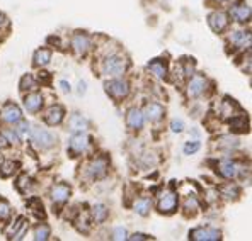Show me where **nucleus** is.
I'll use <instances>...</instances> for the list:
<instances>
[{"label":"nucleus","instance_id":"nucleus-39","mask_svg":"<svg viewBox=\"0 0 252 241\" xmlns=\"http://www.w3.org/2000/svg\"><path fill=\"white\" fill-rule=\"evenodd\" d=\"M113 238L114 240H128V233H126L125 228H116L113 233Z\"/></svg>","mask_w":252,"mask_h":241},{"label":"nucleus","instance_id":"nucleus-44","mask_svg":"<svg viewBox=\"0 0 252 241\" xmlns=\"http://www.w3.org/2000/svg\"><path fill=\"white\" fill-rule=\"evenodd\" d=\"M60 87H62V90H63V92H70V90H72L70 83H68V81H65V80H62V81H60Z\"/></svg>","mask_w":252,"mask_h":241},{"label":"nucleus","instance_id":"nucleus-21","mask_svg":"<svg viewBox=\"0 0 252 241\" xmlns=\"http://www.w3.org/2000/svg\"><path fill=\"white\" fill-rule=\"evenodd\" d=\"M148 70L155 77H158V79H165V75H167V63L162 60H154L152 63H148Z\"/></svg>","mask_w":252,"mask_h":241},{"label":"nucleus","instance_id":"nucleus-43","mask_svg":"<svg viewBox=\"0 0 252 241\" xmlns=\"http://www.w3.org/2000/svg\"><path fill=\"white\" fill-rule=\"evenodd\" d=\"M128 240H131V241H136V240H148V236H147V235H143V233H135V235L128 236Z\"/></svg>","mask_w":252,"mask_h":241},{"label":"nucleus","instance_id":"nucleus-7","mask_svg":"<svg viewBox=\"0 0 252 241\" xmlns=\"http://www.w3.org/2000/svg\"><path fill=\"white\" fill-rule=\"evenodd\" d=\"M0 117H2V121L7 122V124H16V122H19L22 119V112L16 104L9 102L3 106L2 112H0Z\"/></svg>","mask_w":252,"mask_h":241},{"label":"nucleus","instance_id":"nucleus-42","mask_svg":"<svg viewBox=\"0 0 252 241\" xmlns=\"http://www.w3.org/2000/svg\"><path fill=\"white\" fill-rule=\"evenodd\" d=\"M196 207H198V202H196V199L194 197H188V201H186V204H184V209L186 211H194Z\"/></svg>","mask_w":252,"mask_h":241},{"label":"nucleus","instance_id":"nucleus-1","mask_svg":"<svg viewBox=\"0 0 252 241\" xmlns=\"http://www.w3.org/2000/svg\"><path fill=\"white\" fill-rule=\"evenodd\" d=\"M128 68V60L125 56H120V54H113V56H107L104 63H102V72L106 73L107 77H121Z\"/></svg>","mask_w":252,"mask_h":241},{"label":"nucleus","instance_id":"nucleus-20","mask_svg":"<svg viewBox=\"0 0 252 241\" xmlns=\"http://www.w3.org/2000/svg\"><path fill=\"white\" fill-rule=\"evenodd\" d=\"M24 228H26V219L24 217H19L16 222H12V224L7 228V236L14 240H21L22 233H24Z\"/></svg>","mask_w":252,"mask_h":241},{"label":"nucleus","instance_id":"nucleus-30","mask_svg":"<svg viewBox=\"0 0 252 241\" xmlns=\"http://www.w3.org/2000/svg\"><path fill=\"white\" fill-rule=\"evenodd\" d=\"M38 88V83H36V80L32 79L31 75H24L21 80V90L26 92V90H36Z\"/></svg>","mask_w":252,"mask_h":241},{"label":"nucleus","instance_id":"nucleus-3","mask_svg":"<svg viewBox=\"0 0 252 241\" xmlns=\"http://www.w3.org/2000/svg\"><path fill=\"white\" fill-rule=\"evenodd\" d=\"M106 92L113 99H125L126 95L129 94V85L126 80H121L116 77L114 80H111L106 83Z\"/></svg>","mask_w":252,"mask_h":241},{"label":"nucleus","instance_id":"nucleus-41","mask_svg":"<svg viewBox=\"0 0 252 241\" xmlns=\"http://www.w3.org/2000/svg\"><path fill=\"white\" fill-rule=\"evenodd\" d=\"M170 129H172V131L174 133H183V129H184V122L183 121H172V122H170Z\"/></svg>","mask_w":252,"mask_h":241},{"label":"nucleus","instance_id":"nucleus-15","mask_svg":"<svg viewBox=\"0 0 252 241\" xmlns=\"http://www.w3.org/2000/svg\"><path fill=\"white\" fill-rule=\"evenodd\" d=\"M208 22L215 32H223L228 26V16L225 12H213L208 17Z\"/></svg>","mask_w":252,"mask_h":241},{"label":"nucleus","instance_id":"nucleus-38","mask_svg":"<svg viewBox=\"0 0 252 241\" xmlns=\"http://www.w3.org/2000/svg\"><path fill=\"white\" fill-rule=\"evenodd\" d=\"M199 146H201V144H199L198 141H192V143H186V144H184V153H186V155L196 153V151L199 150Z\"/></svg>","mask_w":252,"mask_h":241},{"label":"nucleus","instance_id":"nucleus-23","mask_svg":"<svg viewBox=\"0 0 252 241\" xmlns=\"http://www.w3.org/2000/svg\"><path fill=\"white\" fill-rule=\"evenodd\" d=\"M70 128H72V131H85L87 129V121H85V117H82L80 114H73L72 117H70Z\"/></svg>","mask_w":252,"mask_h":241},{"label":"nucleus","instance_id":"nucleus-12","mask_svg":"<svg viewBox=\"0 0 252 241\" xmlns=\"http://www.w3.org/2000/svg\"><path fill=\"white\" fill-rule=\"evenodd\" d=\"M164 107L160 106V104L157 102H148L145 106V109H143V117L152 122H157L160 121L162 117H164Z\"/></svg>","mask_w":252,"mask_h":241},{"label":"nucleus","instance_id":"nucleus-25","mask_svg":"<svg viewBox=\"0 0 252 241\" xmlns=\"http://www.w3.org/2000/svg\"><path fill=\"white\" fill-rule=\"evenodd\" d=\"M220 192L225 199H237L240 194V188H239V185H235V184H227L220 188Z\"/></svg>","mask_w":252,"mask_h":241},{"label":"nucleus","instance_id":"nucleus-8","mask_svg":"<svg viewBox=\"0 0 252 241\" xmlns=\"http://www.w3.org/2000/svg\"><path fill=\"white\" fill-rule=\"evenodd\" d=\"M107 166H109L107 158L104 157L95 158V160H92L91 165H89V175H91L92 179H102L107 173Z\"/></svg>","mask_w":252,"mask_h":241},{"label":"nucleus","instance_id":"nucleus-26","mask_svg":"<svg viewBox=\"0 0 252 241\" xmlns=\"http://www.w3.org/2000/svg\"><path fill=\"white\" fill-rule=\"evenodd\" d=\"M230 128L237 133H246L247 131V119L244 116H237L230 119Z\"/></svg>","mask_w":252,"mask_h":241},{"label":"nucleus","instance_id":"nucleus-27","mask_svg":"<svg viewBox=\"0 0 252 241\" xmlns=\"http://www.w3.org/2000/svg\"><path fill=\"white\" fill-rule=\"evenodd\" d=\"M150 207H152L150 199H138V201L135 202V211L140 216H147V214L150 213Z\"/></svg>","mask_w":252,"mask_h":241},{"label":"nucleus","instance_id":"nucleus-29","mask_svg":"<svg viewBox=\"0 0 252 241\" xmlns=\"http://www.w3.org/2000/svg\"><path fill=\"white\" fill-rule=\"evenodd\" d=\"M50 238V228L46 224H38L34 228V240L38 241H44Z\"/></svg>","mask_w":252,"mask_h":241},{"label":"nucleus","instance_id":"nucleus-6","mask_svg":"<svg viewBox=\"0 0 252 241\" xmlns=\"http://www.w3.org/2000/svg\"><path fill=\"white\" fill-rule=\"evenodd\" d=\"M240 170H242V166L232 160H223L218 163V166H217V172L220 173L223 179H230V180L239 175Z\"/></svg>","mask_w":252,"mask_h":241},{"label":"nucleus","instance_id":"nucleus-37","mask_svg":"<svg viewBox=\"0 0 252 241\" xmlns=\"http://www.w3.org/2000/svg\"><path fill=\"white\" fill-rule=\"evenodd\" d=\"M16 131H17V134H19V138H24V136L29 134V124L21 119L19 121V126L16 128Z\"/></svg>","mask_w":252,"mask_h":241},{"label":"nucleus","instance_id":"nucleus-11","mask_svg":"<svg viewBox=\"0 0 252 241\" xmlns=\"http://www.w3.org/2000/svg\"><path fill=\"white\" fill-rule=\"evenodd\" d=\"M177 209V195L174 192H167L158 201V211L164 214H172Z\"/></svg>","mask_w":252,"mask_h":241},{"label":"nucleus","instance_id":"nucleus-22","mask_svg":"<svg viewBox=\"0 0 252 241\" xmlns=\"http://www.w3.org/2000/svg\"><path fill=\"white\" fill-rule=\"evenodd\" d=\"M91 214L94 222H104L107 219V216H109V209H107L104 204H97V206L92 207Z\"/></svg>","mask_w":252,"mask_h":241},{"label":"nucleus","instance_id":"nucleus-16","mask_svg":"<svg viewBox=\"0 0 252 241\" xmlns=\"http://www.w3.org/2000/svg\"><path fill=\"white\" fill-rule=\"evenodd\" d=\"M63 117H65V109H63L62 106L50 107L48 112L44 114V121H46V124H50V126L60 124V122L63 121Z\"/></svg>","mask_w":252,"mask_h":241},{"label":"nucleus","instance_id":"nucleus-45","mask_svg":"<svg viewBox=\"0 0 252 241\" xmlns=\"http://www.w3.org/2000/svg\"><path fill=\"white\" fill-rule=\"evenodd\" d=\"M85 92V81H80V85H79V94H84Z\"/></svg>","mask_w":252,"mask_h":241},{"label":"nucleus","instance_id":"nucleus-33","mask_svg":"<svg viewBox=\"0 0 252 241\" xmlns=\"http://www.w3.org/2000/svg\"><path fill=\"white\" fill-rule=\"evenodd\" d=\"M237 109V104L230 101V99H225L223 102H221V114L223 116H233V110Z\"/></svg>","mask_w":252,"mask_h":241},{"label":"nucleus","instance_id":"nucleus-24","mask_svg":"<svg viewBox=\"0 0 252 241\" xmlns=\"http://www.w3.org/2000/svg\"><path fill=\"white\" fill-rule=\"evenodd\" d=\"M51 60V53L50 50H46V48H43V50H38L34 53V65L36 66H46L48 63Z\"/></svg>","mask_w":252,"mask_h":241},{"label":"nucleus","instance_id":"nucleus-14","mask_svg":"<svg viewBox=\"0 0 252 241\" xmlns=\"http://www.w3.org/2000/svg\"><path fill=\"white\" fill-rule=\"evenodd\" d=\"M72 48L79 56H82V54L87 53L89 48H91V39H89V36L84 34V32H77L72 38Z\"/></svg>","mask_w":252,"mask_h":241},{"label":"nucleus","instance_id":"nucleus-2","mask_svg":"<svg viewBox=\"0 0 252 241\" xmlns=\"http://www.w3.org/2000/svg\"><path fill=\"white\" fill-rule=\"evenodd\" d=\"M29 131H31L32 141H34L39 148H51L57 143V136L48 131V129L39 128V126H32V129H29Z\"/></svg>","mask_w":252,"mask_h":241},{"label":"nucleus","instance_id":"nucleus-34","mask_svg":"<svg viewBox=\"0 0 252 241\" xmlns=\"http://www.w3.org/2000/svg\"><path fill=\"white\" fill-rule=\"evenodd\" d=\"M29 207H32V213L36 214L38 217H44V211H43V202L39 199H31L29 201Z\"/></svg>","mask_w":252,"mask_h":241},{"label":"nucleus","instance_id":"nucleus-4","mask_svg":"<svg viewBox=\"0 0 252 241\" xmlns=\"http://www.w3.org/2000/svg\"><path fill=\"white\" fill-rule=\"evenodd\" d=\"M189 238L194 241H217L221 238V233L213 228H198L189 233Z\"/></svg>","mask_w":252,"mask_h":241},{"label":"nucleus","instance_id":"nucleus-47","mask_svg":"<svg viewBox=\"0 0 252 241\" xmlns=\"http://www.w3.org/2000/svg\"><path fill=\"white\" fill-rule=\"evenodd\" d=\"M2 24H3V16L0 14V26H2Z\"/></svg>","mask_w":252,"mask_h":241},{"label":"nucleus","instance_id":"nucleus-40","mask_svg":"<svg viewBox=\"0 0 252 241\" xmlns=\"http://www.w3.org/2000/svg\"><path fill=\"white\" fill-rule=\"evenodd\" d=\"M184 75L186 77H192L194 75V61H186L184 63Z\"/></svg>","mask_w":252,"mask_h":241},{"label":"nucleus","instance_id":"nucleus-32","mask_svg":"<svg viewBox=\"0 0 252 241\" xmlns=\"http://www.w3.org/2000/svg\"><path fill=\"white\" fill-rule=\"evenodd\" d=\"M218 146L220 148H237L239 146V139L233 138V136H223V138L218 139Z\"/></svg>","mask_w":252,"mask_h":241},{"label":"nucleus","instance_id":"nucleus-19","mask_svg":"<svg viewBox=\"0 0 252 241\" xmlns=\"http://www.w3.org/2000/svg\"><path fill=\"white\" fill-rule=\"evenodd\" d=\"M251 32H246V31H235L232 32L230 36V41L235 48H249L251 46Z\"/></svg>","mask_w":252,"mask_h":241},{"label":"nucleus","instance_id":"nucleus-31","mask_svg":"<svg viewBox=\"0 0 252 241\" xmlns=\"http://www.w3.org/2000/svg\"><path fill=\"white\" fill-rule=\"evenodd\" d=\"M16 185H17V188H19V192H22V194H28V190L32 187V182L28 175H21L19 179H17Z\"/></svg>","mask_w":252,"mask_h":241},{"label":"nucleus","instance_id":"nucleus-10","mask_svg":"<svg viewBox=\"0 0 252 241\" xmlns=\"http://www.w3.org/2000/svg\"><path fill=\"white\" fill-rule=\"evenodd\" d=\"M89 143H91V139H89V136L85 134L84 131L75 133V134L70 138V151H72V153H82V151L87 150Z\"/></svg>","mask_w":252,"mask_h":241},{"label":"nucleus","instance_id":"nucleus-46","mask_svg":"<svg viewBox=\"0 0 252 241\" xmlns=\"http://www.w3.org/2000/svg\"><path fill=\"white\" fill-rule=\"evenodd\" d=\"M5 144H7V139L3 138V134H2V136H0V150H2V148L5 146Z\"/></svg>","mask_w":252,"mask_h":241},{"label":"nucleus","instance_id":"nucleus-17","mask_svg":"<svg viewBox=\"0 0 252 241\" xmlns=\"http://www.w3.org/2000/svg\"><path fill=\"white\" fill-rule=\"evenodd\" d=\"M43 95L41 94H28L24 97V107L29 110V112H38V110H41L43 107Z\"/></svg>","mask_w":252,"mask_h":241},{"label":"nucleus","instance_id":"nucleus-18","mask_svg":"<svg viewBox=\"0 0 252 241\" xmlns=\"http://www.w3.org/2000/svg\"><path fill=\"white\" fill-rule=\"evenodd\" d=\"M230 14L237 22H247L251 17V9L246 3H237L235 7H232Z\"/></svg>","mask_w":252,"mask_h":241},{"label":"nucleus","instance_id":"nucleus-5","mask_svg":"<svg viewBox=\"0 0 252 241\" xmlns=\"http://www.w3.org/2000/svg\"><path fill=\"white\" fill-rule=\"evenodd\" d=\"M206 85H208V81H206V79L203 75H192V79L189 80L188 88H186L188 95L189 97H199V95L205 94Z\"/></svg>","mask_w":252,"mask_h":241},{"label":"nucleus","instance_id":"nucleus-13","mask_svg":"<svg viewBox=\"0 0 252 241\" xmlns=\"http://www.w3.org/2000/svg\"><path fill=\"white\" fill-rule=\"evenodd\" d=\"M143 122H145V117H143V112L138 109H129L128 114H126V124H128L129 129L133 131H138V129L143 128Z\"/></svg>","mask_w":252,"mask_h":241},{"label":"nucleus","instance_id":"nucleus-9","mask_svg":"<svg viewBox=\"0 0 252 241\" xmlns=\"http://www.w3.org/2000/svg\"><path fill=\"white\" fill-rule=\"evenodd\" d=\"M70 194H72V190H70V187L66 184H57L51 187V201L55 204H65L66 201L70 199Z\"/></svg>","mask_w":252,"mask_h":241},{"label":"nucleus","instance_id":"nucleus-35","mask_svg":"<svg viewBox=\"0 0 252 241\" xmlns=\"http://www.w3.org/2000/svg\"><path fill=\"white\" fill-rule=\"evenodd\" d=\"M10 217V206L7 201L0 199V221H5Z\"/></svg>","mask_w":252,"mask_h":241},{"label":"nucleus","instance_id":"nucleus-28","mask_svg":"<svg viewBox=\"0 0 252 241\" xmlns=\"http://www.w3.org/2000/svg\"><path fill=\"white\" fill-rule=\"evenodd\" d=\"M17 163L16 161H3L2 165H0V175L2 177H10L14 175V172L17 170Z\"/></svg>","mask_w":252,"mask_h":241},{"label":"nucleus","instance_id":"nucleus-36","mask_svg":"<svg viewBox=\"0 0 252 241\" xmlns=\"http://www.w3.org/2000/svg\"><path fill=\"white\" fill-rule=\"evenodd\" d=\"M3 138L7 139V143L10 144H17L19 143V134H17V131H14V129H7L5 133H3Z\"/></svg>","mask_w":252,"mask_h":241},{"label":"nucleus","instance_id":"nucleus-48","mask_svg":"<svg viewBox=\"0 0 252 241\" xmlns=\"http://www.w3.org/2000/svg\"><path fill=\"white\" fill-rule=\"evenodd\" d=\"M218 2H221V0H218Z\"/></svg>","mask_w":252,"mask_h":241}]
</instances>
